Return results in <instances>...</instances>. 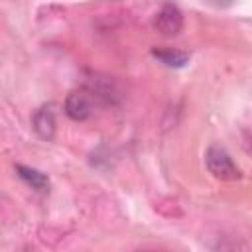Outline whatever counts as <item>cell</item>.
<instances>
[{"label": "cell", "mask_w": 252, "mask_h": 252, "mask_svg": "<svg viewBox=\"0 0 252 252\" xmlns=\"http://www.w3.org/2000/svg\"><path fill=\"white\" fill-rule=\"evenodd\" d=\"M205 163H207V169L217 179H222V181L240 179V169L236 167V163L232 161V158L228 156V152L222 150V148H219V146H211L207 150Z\"/></svg>", "instance_id": "1"}, {"label": "cell", "mask_w": 252, "mask_h": 252, "mask_svg": "<svg viewBox=\"0 0 252 252\" xmlns=\"http://www.w3.org/2000/svg\"><path fill=\"white\" fill-rule=\"evenodd\" d=\"M93 106H94V94L91 91H73L67 94L65 98V114L75 120H87L93 114Z\"/></svg>", "instance_id": "2"}, {"label": "cell", "mask_w": 252, "mask_h": 252, "mask_svg": "<svg viewBox=\"0 0 252 252\" xmlns=\"http://www.w3.org/2000/svg\"><path fill=\"white\" fill-rule=\"evenodd\" d=\"M154 28L161 35H177L183 30V14L175 4H163L154 18Z\"/></svg>", "instance_id": "3"}, {"label": "cell", "mask_w": 252, "mask_h": 252, "mask_svg": "<svg viewBox=\"0 0 252 252\" xmlns=\"http://www.w3.org/2000/svg\"><path fill=\"white\" fill-rule=\"evenodd\" d=\"M32 124H33V130H35V134L39 138L53 140V136H55V112H53V106L51 104L39 106L33 112Z\"/></svg>", "instance_id": "4"}, {"label": "cell", "mask_w": 252, "mask_h": 252, "mask_svg": "<svg viewBox=\"0 0 252 252\" xmlns=\"http://www.w3.org/2000/svg\"><path fill=\"white\" fill-rule=\"evenodd\" d=\"M16 173H18L20 179H24V181H26L32 189H35V191H47V187H49L47 175L41 173L39 169H33V167H30V165L18 163V165H16Z\"/></svg>", "instance_id": "5"}, {"label": "cell", "mask_w": 252, "mask_h": 252, "mask_svg": "<svg viewBox=\"0 0 252 252\" xmlns=\"http://www.w3.org/2000/svg\"><path fill=\"white\" fill-rule=\"evenodd\" d=\"M152 55L156 59H159L163 65L167 67H183L187 61H189V53L185 51H179V49H171V47H165V49H152Z\"/></svg>", "instance_id": "6"}]
</instances>
